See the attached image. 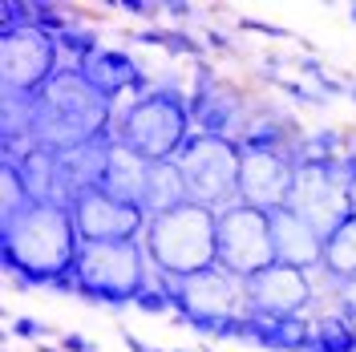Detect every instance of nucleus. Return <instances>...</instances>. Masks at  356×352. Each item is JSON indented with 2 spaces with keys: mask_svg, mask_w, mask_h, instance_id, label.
<instances>
[{
  "mask_svg": "<svg viewBox=\"0 0 356 352\" xmlns=\"http://www.w3.org/2000/svg\"><path fill=\"white\" fill-rule=\"evenodd\" d=\"M81 235L69 202H33L13 223H0V264L8 284L24 291L73 296Z\"/></svg>",
  "mask_w": 356,
  "mask_h": 352,
  "instance_id": "f257e3e1",
  "label": "nucleus"
},
{
  "mask_svg": "<svg viewBox=\"0 0 356 352\" xmlns=\"http://www.w3.org/2000/svg\"><path fill=\"white\" fill-rule=\"evenodd\" d=\"M113 113L118 106L89 86L81 69L61 65L57 77L33 97V146L69 154L77 146L113 138Z\"/></svg>",
  "mask_w": 356,
  "mask_h": 352,
  "instance_id": "f03ea898",
  "label": "nucleus"
},
{
  "mask_svg": "<svg viewBox=\"0 0 356 352\" xmlns=\"http://www.w3.org/2000/svg\"><path fill=\"white\" fill-rule=\"evenodd\" d=\"M191 138H195L191 89L175 73L158 77L154 89H146L142 97H126V106H118L113 113V142L150 166L178 162Z\"/></svg>",
  "mask_w": 356,
  "mask_h": 352,
  "instance_id": "7ed1b4c3",
  "label": "nucleus"
},
{
  "mask_svg": "<svg viewBox=\"0 0 356 352\" xmlns=\"http://www.w3.org/2000/svg\"><path fill=\"white\" fill-rule=\"evenodd\" d=\"M175 296V320L178 328H191L207 340H239L243 344L247 320H251V296L247 280H239L227 267H211L191 280H170Z\"/></svg>",
  "mask_w": 356,
  "mask_h": 352,
  "instance_id": "20e7f679",
  "label": "nucleus"
},
{
  "mask_svg": "<svg viewBox=\"0 0 356 352\" xmlns=\"http://www.w3.org/2000/svg\"><path fill=\"white\" fill-rule=\"evenodd\" d=\"M146 259L166 280H191L219 267V215L211 207L186 202L178 211L154 215L142 231Z\"/></svg>",
  "mask_w": 356,
  "mask_h": 352,
  "instance_id": "39448f33",
  "label": "nucleus"
},
{
  "mask_svg": "<svg viewBox=\"0 0 356 352\" xmlns=\"http://www.w3.org/2000/svg\"><path fill=\"white\" fill-rule=\"evenodd\" d=\"M150 259L142 239L126 243H81L73 267V300L93 308H134L150 287Z\"/></svg>",
  "mask_w": 356,
  "mask_h": 352,
  "instance_id": "423d86ee",
  "label": "nucleus"
},
{
  "mask_svg": "<svg viewBox=\"0 0 356 352\" xmlns=\"http://www.w3.org/2000/svg\"><path fill=\"white\" fill-rule=\"evenodd\" d=\"M239 142L231 138H211V134H195L186 142V150L178 154V166L186 175V191L191 202L211 207L215 215L239 202Z\"/></svg>",
  "mask_w": 356,
  "mask_h": 352,
  "instance_id": "0eeeda50",
  "label": "nucleus"
},
{
  "mask_svg": "<svg viewBox=\"0 0 356 352\" xmlns=\"http://www.w3.org/2000/svg\"><path fill=\"white\" fill-rule=\"evenodd\" d=\"M61 65L65 61L57 37H49L44 29H0V97H37Z\"/></svg>",
  "mask_w": 356,
  "mask_h": 352,
  "instance_id": "6e6552de",
  "label": "nucleus"
},
{
  "mask_svg": "<svg viewBox=\"0 0 356 352\" xmlns=\"http://www.w3.org/2000/svg\"><path fill=\"white\" fill-rule=\"evenodd\" d=\"M288 207L328 239L336 227L353 215V207H348V175H344L340 158H316V154L300 158Z\"/></svg>",
  "mask_w": 356,
  "mask_h": 352,
  "instance_id": "1a4fd4ad",
  "label": "nucleus"
},
{
  "mask_svg": "<svg viewBox=\"0 0 356 352\" xmlns=\"http://www.w3.org/2000/svg\"><path fill=\"white\" fill-rule=\"evenodd\" d=\"M271 264H280L271 239V215L247 202L219 211V267L235 271L239 280H251Z\"/></svg>",
  "mask_w": 356,
  "mask_h": 352,
  "instance_id": "9d476101",
  "label": "nucleus"
},
{
  "mask_svg": "<svg viewBox=\"0 0 356 352\" xmlns=\"http://www.w3.org/2000/svg\"><path fill=\"white\" fill-rule=\"evenodd\" d=\"M195 73H199V77L191 81V118H195V134H211V138H231V142H239L259 106H251L243 89L231 86V81H222L207 61H199Z\"/></svg>",
  "mask_w": 356,
  "mask_h": 352,
  "instance_id": "9b49d317",
  "label": "nucleus"
},
{
  "mask_svg": "<svg viewBox=\"0 0 356 352\" xmlns=\"http://www.w3.org/2000/svg\"><path fill=\"white\" fill-rule=\"evenodd\" d=\"M69 211L77 223V235L81 243H126V239H142L146 231V211L134 207L126 198L110 195L106 186H89L77 191L69 198Z\"/></svg>",
  "mask_w": 356,
  "mask_h": 352,
  "instance_id": "f8f14e48",
  "label": "nucleus"
},
{
  "mask_svg": "<svg viewBox=\"0 0 356 352\" xmlns=\"http://www.w3.org/2000/svg\"><path fill=\"white\" fill-rule=\"evenodd\" d=\"M239 202L255 207V211H280L288 207L291 186H296V158L284 150H251L239 146Z\"/></svg>",
  "mask_w": 356,
  "mask_h": 352,
  "instance_id": "ddd939ff",
  "label": "nucleus"
},
{
  "mask_svg": "<svg viewBox=\"0 0 356 352\" xmlns=\"http://www.w3.org/2000/svg\"><path fill=\"white\" fill-rule=\"evenodd\" d=\"M247 296H251V312L259 316H308L316 304V280L312 271L271 264L267 271L247 280Z\"/></svg>",
  "mask_w": 356,
  "mask_h": 352,
  "instance_id": "4468645a",
  "label": "nucleus"
},
{
  "mask_svg": "<svg viewBox=\"0 0 356 352\" xmlns=\"http://www.w3.org/2000/svg\"><path fill=\"white\" fill-rule=\"evenodd\" d=\"M81 77H86L89 86L97 89V93H106L113 106L122 102V97H142L146 89H154V77L142 69V61L134 57L130 49H122V45H102L93 57L81 61Z\"/></svg>",
  "mask_w": 356,
  "mask_h": 352,
  "instance_id": "2eb2a0df",
  "label": "nucleus"
},
{
  "mask_svg": "<svg viewBox=\"0 0 356 352\" xmlns=\"http://www.w3.org/2000/svg\"><path fill=\"white\" fill-rule=\"evenodd\" d=\"M271 239H275V259L300 271H320L324 264V235L312 227L308 219H300L291 207L271 211Z\"/></svg>",
  "mask_w": 356,
  "mask_h": 352,
  "instance_id": "dca6fc26",
  "label": "nucleus"
},
{
  "mask_svg": "<svg viewBox=\"0 0 356 352\" xmlns=\"http://www.w3.org/2000/svg\"><path fill=\"white\" fill-rule=\"evenodd\" d=\"M312 328H316V312H308V316H259V312H251L243 344L264 352H308Z\"/></svg>",
  "mask_w": 356,
  "mask_h": 352,
  "instance_id": "f3484780",
  "label": "nucleus"
},
{
  "mask_svg": "<svg viewBox=\"0 0 356 352\" xmlns=\"http://www.w3.org/2000/svg\"><path fill=\"white\" fill-rule=\"evenodd\" d=\"M312 280L328 287L332 304L344 296V287L356 284V215H348L324 239V264H320V271H312Z\"/></svg>",
  "mask_w": 356,
  "mask_h": 352,
  "instance_id": "a211bd4d",
  "label": "nucleus"
},
{
  "mask_svg": "<svg viewBox=\"0 0 356 352\" xmlns=\"http://www.w3.org/2000/svg\"><path fill=\"white\" fill-rule=\"evenodd\" d=\"M191 202V191H186V175L178 162H154L150 175H146V191H142V211L146 219L154 215H166V211H178Z\"/></svg>",
  "mask_w": 356,
  "mask_h": 352,
  "instance_id": "6ab92c4d",
  "label": "nucleus"
},
{
  "mask_svg": "<svg viewBox=\"0 0 356 352\" xmlns=\"http://www.w3.org/2000/svg\"><path fill=\"white\" fill-rule=\"evenodd\" d=\"M146 175H150V162H142L138 154H130L126 146L113 142V154H110V170L102 178V186L110 195L126 198L134 207H142V191H146Z\"/></svg>",
  "mask_w": 356,
  "mask_h": 352,
  "instance_id": "aec40b11",
  "label": "nucleus"
},
{
  "mask_svg": "<svg viewBox=\"0 0 356 352\" xmlns=\"http://www.w3.org/2000/svg\"><path fill=\"white\" fill-rule=\"evenodd\" d=\"M134 41L154 45V49L170 53V57H186V61H195V65L207 61V45H202V37H195L191 29H178V24H150V29H138Z\"/></svg>",
  "mask_w": 356,
  "mask_h": 352,
  "instance_id": "412c9836",
  "label": "nucleus"
},
{
  "mask_svg": "<svg viewBox=\"0 0 356 352\" xmlns=\"http://www.w3.org/2000/svg\"><path fill=\"white\" fill-rule=\"evenodd\" d=\"M308 352H356V328L348 320H340L336 312H320L308 340Z\"/></svg>",
  "mask_w": 356,
  "mask_h": 352,
  "instance_id": "4be33fe9",
  "label": "nucleus"
},
{
  "mask_svg": "<svg viewBox=\"0 0 356 352\" xmlns=\"http://www.w3.org/2000/svg\"><path fill=\"white\" fill-rule=\"evenodd\" d=\"M37 198L29 195L21 170L13 162H0V223H13L17 215H24Z\"/></svg>",
  "mask_w": 356,
  "mask_h": 352,
  "instance_id": "5701e85b",
  "label": "nucleus"
},
{
  "mask_svg": "<svg viewBox=\"0 0 356 352\" xmlns=\"http://www.w3.org/2000/svg\"><path fill=\"white\" fill-rule=\"evenodd\" d=\"M57 49H61V61L77 69L86 57H93V53L102 49V37H97V29H93V24L77 21L73 29H65V33L57 37Z\"/></svg>",
  "mask_w": 356,
  "mask_h": 352,
  "instance_id": "b1692460",
  "label": "nucleus"
},
{
  "mask_svg": "<svg viewBox=\"0 0 356 352\" xmlns=\"http://www.w3.org/2000/svg\"><path fill=\"white\" fill-rule=\"evenodd\" d=\"M8 336H17V340H24V344H44L49 336H61V332H53L44 320H37V316H17L13 324H8Z\"/></svg>",
  "mask_w": 356,
  "mask_h": 352,
  "instance_id": "393cba45",
  "label": "nucleus"
},
{
  "mask_svg": "<svg viewBox=\"0 0 356 352\" xmlns=\"http://www.w3.org/2000/svg\"><path fill=\"white\" fill-rule=\"evenodd\" d=\"M110 8L126 13L134 21H158V17H166V0H113Z\"/></svg>",
  "mask_w": 356,
  "mask_h": 352,
  "instance_id": "a878e982",
  "label": "nucleus"
},
{
  "mask_svg": "<svg viewBox=\"0 0 356 352\" xmlns=\"http://www.w3.org/2000/svg\"><path fill=\"white\" fill-rule=\"evenodd\" d=\"M271 86L280 89V93H288L291 102H300V106H324L328 102L320 89H308V86H300V81H291V77H275Z\"/></svg>",
  "mask_w": 356,
  "mask_h": 352,
  "instance_id": "bb28decb",
  "label": "nucleus"
},
{
  "mask_svg": "<svg viewBox=\"0 0 356 352\" xmlns=\"http://www.w3.org/2000/svg\"><path fill=\"white\" fill-rule=\"evenodd\" d=\"M239 29L243 33H259V37H271V41H291V33L284 24H271V21H259V17H239Z\"/></svg>",
  "mask_w": 356,
  "mask_h": 352,
  "instance_id": "cd10ccee",
  "label": "nucleus"
},
{
  "mask_svg": "<svg viewBox=\"0 0 356 352\" xmlns=\"http://www.w3.org/2000/svg\"><path fill=\"white\" fill-rule=\"evenodd\" d=\"M202 45H207L211 53H235L231 33H222V29H215V24H207V29H202Z\"/></svg>",
  "mask_w": 356,
  "mask_h": 352,
  "instance_id": "c85d7f7f",
  "label": "nucleus"
},
{
  "mask_svg": "<svg viewBox=\"0 0 356 352\" xmlns=\"http://www.w3.org/2000/svg\"><path fill=\"white\" fill-rule=\"evenodd\" d=\"M166 17H170L178 29H186V24L199 17V4H186V0H166Z\"/></svg>",
  "mask_w": 356,
  "mask_h": 352,
  "instance_id": "c756f323",
  "label": "nucleus"
},
{
  "mask_svg": "<svg viewBox=\"0 0 356 352\" xmlns=\"http://www.w3.org/2000/svg\"><path fill=\"white\" fill-rule=\"evenodd\" d=\"M57 344H61L65 352H97V340L86 336V332H61V336H57Z\"/></svg>",
  "mask_w": 356,
  "mask_h": 352,
  "instance_id": "7c9ffc66",
  "label": "nucleus"
},
{
  "mask_svg": "<svg viewBox=\"0 0 356 352\" xmlns=\"http://www.w3.org/2000/svg\"><path fill=\"white\" fill-rule=\"evenodd\" d=\"M122 349H126V352H166V349H154V344H146L138 332H126V328H122Z\"/></svg>",
  "mask_w": 356,
  "mask_h": 352,
  "instance_id": "2f4dec72",
  "label": "nucleus"
},
{
  "mask_svg": "<svg viewBox=\"0 0 356 352\" xmlns=\"http://www.w3.org/2000/svg\"><path fill=\"white\" fill-rule=\"evenodd\" d=\"M33 352H65V349H61L57 340H44V344H37V349H33Z\"/></svg>",
  "mask_w": 356,
  "mask_h": 352,
  "instance_id": "473e14b6",
  "label": "nucleus"
},
{
  "mask_svg": "<svg viewBox=\"0 0 356 352\" xmlns=\"http://www.w3.org/2000/svg\"><path fill=\"white\" fill-rule=\"evenodd\" d=\"M344 97H353L356 102V77H348V93H344Z\"/></svg>",
  "mask_w": 356,
  "mask_h": 352,
  "instance_id": "72a5a7b5",
  "label": "nucleus"
},
{
  "mask_svg": "<svg viewBox=\"0 0 356 352\" xmlns=\"http://www.w3.org/2000/svg\"><path fill=\"white\" fill-rule=\"evenodd\" d=\"M344 296H348V300L356 304V284H348V287H344Z\"/></svg>",
  "mask_w": 356,
  "mask_h": 352,
  "instance_id": "f704fd0d",
  "label": "nucleus"
},
{
  "mask_svg": "<svg viewBox=\"0 0 356 352\" xmlns=\"http://www.w3.org/2000/svg\"><path fill=\"white\" fill-rule=\"evenodd\" d=\"M348 21H353V24H356V4H348Z\"/></svg>",
  "mask_w": 356,
  "mask_h": 352,
  "instance_id": "c9c22d12",
  "label": "nucleus"
},
{
  "mask_svg": "<svg viewBox=\"0 0 356 352\" xmlns=\"http://www.w3.org/2000/svg\"><path fill=\"white\" fill-rule=\"evenodd\" d=\"M170 352H191V349H170Z\"/></svg>",
  "mask_w": 356,
  "mask_h": 352,
  "instance_id": "e433bc0d",
  "label": "nucleus"
},
{
  "mask_svg": "<svg viewBox=\"0 0 356 352\" xmlns=\"http://www.w3.org/2000/svg\"><path fill=\"white\" fill-rule=\"evenodd\" d=\"M202 352H219V349H202Z\"/></svg>",
  "mask_w": 356,
  "mask_h": 352,
  "instance_id": "4c0bfd02",
  "label": "nucleus"
}]
</instances>
